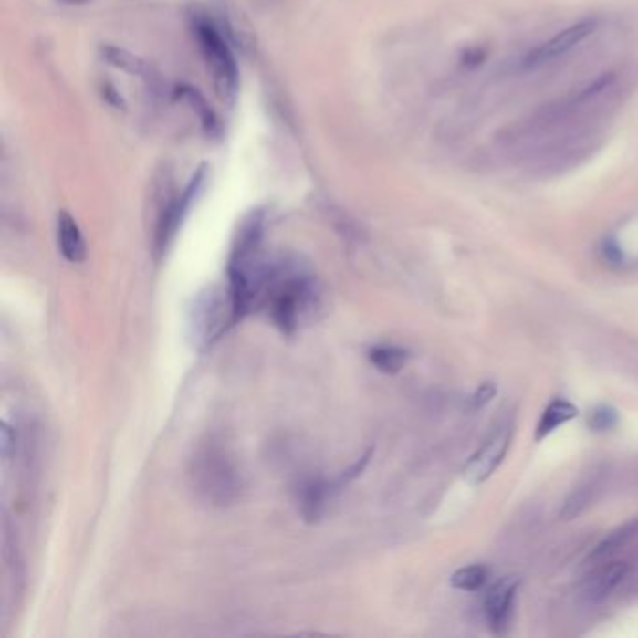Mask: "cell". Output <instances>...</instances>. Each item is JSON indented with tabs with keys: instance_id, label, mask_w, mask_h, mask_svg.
<instances>
[{
	"instance_id": "obj_1",
	"label": "cell",
	"mask_w": 638,
	"mask_h": 638,
	"mask_svg": "<svg viewBox=\"0 0 638 638\" xmlns=\"http://www.w3.org/2000/svg\"><path fill=\"white\" fill-rule=\"evenodd\" d=\"M260 304L268 306L274 324L285 335H292L320 304L317 277L296 258L268 262Z\"/></svg>"
},
{
	"instance_id": "obj_5",
	"label": "cell",
	"mask_w": 638,
	"mask_h": 638,
	"mask_svg": "<svg viewBox=\"0 0 638 638\" xmlns=\"http://www.w3.org/2000/svg\"><path fill=\"white\" fill-rule=\"evenodd\" d=\"M206 176H208V169L201 167L193 178L187 183L185 190L173 197L160 212L158 217V225H156V238H154V246H156V253L163 255L169 247V244L173 242V238L176 236L180 225L183 223L187 212H190L192 204L195 203V199L199 197V193L203 192V187L206 183Z\"/></svg>"
},
{
	"instance_id": "obj_22",
	"label": "cell",
	"mask_w": 638,
	"mask_h": 638,
	"mask_svg": "<svg viewBox=\"0 0 638 638\" xmlns=\"http://www.w3.org/2000/svg\"><path fill=\"white\" fill-rule=\"evenodd\" d=\"M62 3H68V5H81V3H85V0H62Z\"/></svg>"
},
{
	"instance_id": "obj_18",
	"label": "cell",
	"mask_w": 638,
	"mask_h": 638,
	"mask_svg": "<svg viewBox=\"0 0 638 638\" xmlns=\"http://www.w3.org/2000/svg\"><path fill=\"white\" fill-rule=\"evenodd\" d=\"M638 532V520L627 524V527L616 530L614 534H611L601 545L597 547V550L593 552V558H599V556H605L609 552H612L614 549H618L620 545H623L631 536H634Z\"/></svg>"
},
{
	"instance_id": "obj_19",
	"label": "cell",
	"mask_w": 638,
	"mask_h": 638,
	"mask_svg": "<svg viewBox=\"0 0 638 638\" xmlns=\"http://www.w3.org/2000/svg\"><path fill=\"white\" fill-rule=\"evenodd\" d=\"M616 425V412L607 406H599L590 416V427L595 431H607Z\"/></svg>"
},
{
	"instance_id": "obj_11",
	"label": "cell",
	"mask_w": 638,
	"mask_h": 638,
	"mask_svg": "<svg viewBox=\"0 0 638 638\" xmlns=\"http://www.w3.org/2000/svg\"><path fill=\"white\" fill-rule=\"evenodd\" d=\"M579 416V408L566 401V399H554L549 403V406L543 410L539 418L538 429H536V442L545 440L549 434H552L560 425H564Z\"/></svg>"
},
{
	"instance_id": "obj_21",
	"label": "cell",
	"mask_w": 638,
	"mask_h": 638,
	"mask_svg": "<svg viewBox=\"0 0 638 638\" xmlns=\"http://www.w3.org/2000/svg\"><path fill=\"white\" fill-rule=\"evenodd\" d=\"M0 433H3V457L8 459L12 454V447L16 445V433L12 431V427L6 422L3 424V431Z\"/></svg>"
},
{
	"instance_id": "obj_17",
	"label": "cell",
	"mask_w": 638,
	"mask_h": 638,
	"mask_svg": "<svg viewBox=\"0 0 638 638\" xmlns=\"http://www.w3.org/2000/svg\"><path fill=\"white\" fill-rule=\"evenodd\" d=\"M489 577V570L483 566H468L452 575V586L465 591L479 590Z\"/></svg>"
},
{
	"instance_id": "obj_15",
	"label": "cell",
	"mask_w": 638,
	"mask_h": 638,
	"mask_svg": "<svg viewBox=\"0 0 638 638\" xmlns=\"http://www.w3.org/2000/svg\"><path fill=\"white\" fill-rule=\"evenodd\" d=\"M595 486H597V477H590L580 486H577V489L564 502V507H561V511H560V518L571 520V518L579 517L586 509V506L591 502Z\"/></svg>"
},
{
	"instance_id": "obj_2",
	"label": "cell",
	"mask_w": 638,
	"mask_h": 638,
	"mask_svg": "<svg viewBox=\"0 0 638 638\" xmlns=\"http://www.w3.org/2000/svg\"><path fill=\"white\" fill-rule=\"evenodd\" d=\"M190 483L193 493L208 506L225 507L242 495V476L227 449L208 442L197 449L190 463Z\"/></svg>"
},
{
	"instance_id": "obj_10",
	"label": "cell",
	"mask_w": 638,
	"mask_h": 638,
	"mask_svg": "<svg viewBox=\"0 0 638 638\" xmlns=\"http://www.w3.org/2000/svg\"><path fill=\"white\" fill-rule=\"evenodd\" d=\"M57 242L62 256L71 265H79L87 258V244L79 225L64 210L57 215Z\"/></svg>"
},
{
	"instance_id": "obj_20",
	"label": "cell",
	"mask_w": 638,
	"mask_h": 638,
	"mask_svg": "<svg viewBox=\"0 0 638 638\" xmlns=\"http://www.w3.org/2000/svg\"><path fill=\"white\" fill-rule=\"evenodd\" d=\"M495 395H497V386H495V382H483V384L476 390V393L472 395V399H470V408H472V410H481L483 406H486V404H489V403L495 399Z\"/></svg>"
},
{
	"instance_id": "obj_12",
	"label": "cell",
	"mask_w": 638,
	"mask_h": 638,
	"mask_svg": "<svg viewBox=\"0 0 638 638\" xmlns=\"http://www.w3.org/2000/svg\"><path fill=\"white\" fill-rule=\"evenodd\" d=\"M627 566L623 561H612V564L599 570L593 577H590L586 584V595L590 601H603V599L609 597L623 580Z\"/></svg>"
},
{
	"instance_id": "obj_16",
	"label": "cell",
	"mask_w": 638,
	"mask_h": 638,
	"mask_svg": "<svg viewBox=\"0 0 638 638\" xmlns=\"http://www.w3.org/2000/svg\"><path fill=\"white\" fill-rule=\"evenodd\" d=\"M180 96L193 107V110L199 112V117L203 120V126H204L206 133L208 135H217L219 130H221V124H219V120L215 117V112L208 107L206 99L199 94V90L187 87V89L180 90Z\"/></svg>"
},
{
	"instance_id": "obj_3",
	"label": "cell",
	"mask_w": 638,
	"mask_h": 638,
	"mask_svg": "<svg viewBox=\"0 0 638 638\" xmlns=\"http://www.w3.org/2000/svg\"><path fill=\"white\" fill-rule=\"evenodd\" d=\"M238 324L229 288L210 287L197 294L190 309V326L197 349L212 347L231 326Z\"/></svg>"
},
{
	"instance_id": "obj_14",
	"label": "cell",
	"mask_w": 638,
	"mask_h": 638,
	"mask_svg": "<svg viewBox=\"0 0 638 638\" xmlns=\"http://www.w3.org/2000/svg\"><path fill=\"white\" fill-rule=\"evenodd\" d=\"M369 360L381 372L395 374L404 367V363L408 360V352L401 347L379 345V347H372L369 350Z\"/></svg>"
},
{
	"instance_id": "obj_9",
	"label": "cell",
	"mask_w": 638,
	"mask_h": 638,
	"mask_svg": "<svg viewBox=\"0 0 638 638\" xmlns=\"http://www.w3.org/2000/svg\"><path fill=\"white\" fill-rule=\"evenodd\" d=\"M343 485H347L343 477L335 479L333 483H328L326 479H320V477L306 479L302 485H299V491H298L299 513H302V517L308 522L320 520L331 497L335 495V491H340Z\"/></svg>"
},
{
	"instance_id": "obj_7",
	"label": "cell",
	"mask_w": 638,
	"mask_h": 638,
	"mask_svg": "<svg viewBox=\"0 0 638 638\" xmlns=\"http://www.w3.org/2000/svg\"><path fill=\"white\" fill-rule=\"evenodd\" d=\"M511 434H513L511 425H504L497 429V433L479 447V452L468 461L465 468V479L468 483H474V485L483 483L495 474V470L502 465L507 454Z\"/></svg>"
},
{
	"instance_id": "obj_8",
	"label": "cell",
	"mask_w": 638,
	"mask_h": 638,
	"mask_svg": "<svg viewBox=\"0 0 638 638\" xmlns=\"http://www.w3.org/2000/svg\"><path fill=\"white\" fill-rule=\"evenodd\" d=\"M517 588H518L517 577H504L489 591H486L485 618L495 634H504L509 627Z\"/></svg>"
},
{
	"instance_id": "obj_6",
	"label": "cell",
	"mask_w": 638,
	"mask_h": 638,
	"mask_svg": "<svg viewBox=\"0 0 638 638\" xmlns=\"http://www.w3.org/2000/svg\"><path fill=\"white\" fill-rule=\"evenodd\" d=\"M595 28H597V23L593 19H584V21H579V23L564 28L556 36H552L550 40L539 44L527 57H524L522 68L524 69H539V68L561 58V57H566L570 51H573L582 42H586L588 37L595 32Z\"/></svg>"
},
{
	"instance_id": "obj_13",
	"label": "cell",
	"mask_w": 638,
	"mask_h": 638,
	"mask_svg": "<svg viewBox=\"0 0 638 638\" xmlns=\"http://www.w3.org/2000/svg\"><path fill=\"white\" fill-rule=\"evenodd\" d=\"M101 55L103 58L126 73L131 75H139L142 79H152V68H150L142 58L135 57L133 53L122 49V47H115V46H103L101 47Z\"/></svg>"
},
{
	"instance_id": "obj_4",
	"label": "cell",
	"mask_w": 638,
	"mask_h": 638,
	"mask_svg": "<svg viewBox=\"0 0 638 638\" xmlns=\"http://www.w3.org/2000/svg\"><path fill=\"white\" fill-rule=\"evenodd\" d=\"M193 32L197 36L204 62L212 71L219 96L223 99H233L238 90V64L227 40L221 36L217 26L204 17H197L193 21Z\"/></svg>"
}]
</instances>
